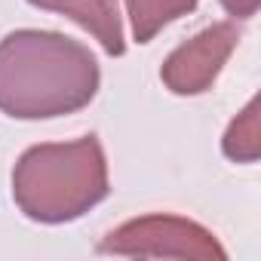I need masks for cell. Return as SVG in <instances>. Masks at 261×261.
<instances>
[{
    "instance_id": "obj_1",
    "label": "cell",
    "mask_w": 261,
    "mask_h": 261,
    "mask_svg": "<svg viewBox=\"0 0 261 261\" xmlns=\"http://www.w3.org/2000/svg\"><path fill=\"white\" fill-rule=\"evenodd\" d=\"M95 56L59 34L19 28L0 40V114L13 120H53L86 108L98 92Z\"/></svg>"
},
{
    "instance_id": "obj_2",
    "label": "cell",
    "mask_w": 261,
    "mask_h": 261,
    "mask_svg": "<svg viewBox=\"0 0 261 261\" xmlns=\"http://www.w3.org/2000/svg\"><path fill=\"white\" fill-rule=\"evenodd\" d=\"M111 191L108 157L95 136L31 145L13 166V200L37 224H68Z\"/></svg>"
},
{
    "instance_id": "obj_7",
    "label": "cell",
    "mask_w": 261,
    "mask_h": 261,
    "mask_svg": "<svg viewBox=\"0 0 261 261\" xmlns=\"http://www.w3.org/2000/svg\"><path fill=\"white\" fill-rule=\"evenodd\" d=\"M221 151L233 163H255L261 154V133H258V98H249V105L230 120L227 133L221 139Z\"/></svg>"
},
{
    "instance_id": "obj_6",
    "label": "cell",
    "mask_w": 261,
    "mask_h": 261,
    "mask_svg": "<svg viewBox=\"0 0 261 261\" xmlns=\"http://www.w3.org/2000/svg\"><path fill=\"white\" fill-rule=\"evenodd\" d=\"M200 0H126V13L133 22V40L151 43L166 25L194 13Z\"/></svg>"
},
{
    "instance_id": "obj_4",
    "label": "cell",
    "mask_w": 261,
    "mask_h": 261,
    "mask_svg": "<svg viewBox=\"0 0 261 261\" xmlns=\"http://www.w3.org/2000/svg\"><path fill=\"white\" fill-rule=\"evenodd\" d=\"M240 31L233 22H215L175 46L160 68V80L172 95H200L212 89L221 68L233 56Z\"/></svg>"
},
{
    "instance_id": "obj_8",
    "label": "cell",
    "mask_w": 261,
    "mask_h": 261,
    "mask_svg": "<svg viewBox=\"0 0 261 261\" xmlns=\"http://www.w3.org/2000/svg\"><path fill=\"white\" fill-rule=\"evenodd\" d=\"M221 7L233 19H252L258 13V7H261V0H221Z\"/></svg>"
},
{
    "instance_id": "obj_5",
    "label": "cell",
    "mask_w": 261,
    "mask_h": 261,
    "mask_svg": "<svg viewBox=\"0 0 261 261\" xmlns=\"http://www.w3.org/2000/svg\"><path fill=\"white\" fill-rule=\"evenodd\" d=\"M31 7L68 16L77 22L83 31H89L108 56H123L126 40H123V19L117 0H28Z\"/></svg>"
},
{
    "instance_id": "obj_3",
    "label": "cell",
    "mask_w": 261,
    "mask_h": 261,
    "mask_svg": "<svg viewBox=\"0 0 261 261\" xmlns=\"http://www.w3.org/2000/svg\"><path fill=\"white\" fill-rule=\"evenodd\" d=\"M98 255H126V258H194V261H224L227 252L218 237L200 221L154 212L114 227L101 243Z\"/></svg>"
}]
</instances>
